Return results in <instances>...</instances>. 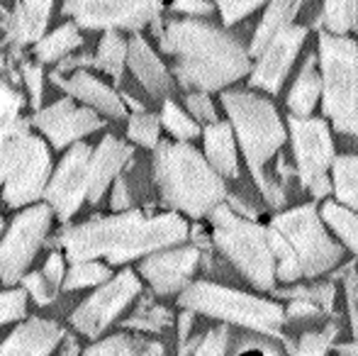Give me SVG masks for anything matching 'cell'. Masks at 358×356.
<instances>
[{"instance_id":"obj_1","label":"cell","mask_w":358,"mask_h":356,"mask_svg":"<svg viewBox=\"0 0 358 356\" xmlns=\"http://www.w3.org/2000/svg\"><path fill=\"white\" fill-rule=\"evenodd\" d=\"M161 49L176 57L183 88L220 90L249 73V54L231 34L208 22L178 20L161 34Z\"/></svg>"},{"instance_id":"obj_2","label":"cell","mask_w":358,"mask_h":356,"mask_svg":"<svg viewBox=\"0 0 358 356\" xmlns=\"http://www.w3.org/2000/svg\"><path fill=\"white\" fill-rule=\"evenodd\" d=\"M222 105L229 115L234 132L239 137L241 152L249 164V171L268 205H285V193L280 178H273L266 166L285 144V127L280 115L268 98H261L249 90H227L222 93Z\"/></svg>"},{"instance_id":"obj_3","label":"cell","mask_w":358,"mask_h":356,"mask_svg":"<svg viewBox=\"0 0 358 356\" xmlns=\"http://www.w3.org/2000/svg\"><path fill=\"white\" fill-rule=\"evenodd\" d=\"M154 178L164 203L190 218L213 215V210L227 200L222 173L185 142H159L154 154Z\"/></svg>"},{"instance_id":"obj_4","label":"cell","mask_w":358,"mask_h":356,"mask_svg":"<svg viewBox=\"0 0 358 356\" xmlns=\"http://www.w3.org/2000/svg\"><path fill=\"white\" fill-rule=\"evenodd\" d=\"M178 305L185 310H193V313L208 315V318L224 320L229 325H241V327L254 329V332L283 339L285 347L292 349L287 337L280 334L287 315L278 303H271V300L256 298V295L241 293V290L227 288L220 283H210V280H198L180 293Z\"/></svg>"},{"instance_id":"obj_5","label":"cell","mask_w":358,"mask_h":356,"mask_svg":"<svg viewBox=\"0 0 358 356\" xmlns=\"http://www.w3.org/2000/svg\"><path fill=\"white\" fill-rule=\"evenodd\" d=\"M215 244L236 269L259 290H271L278 278V262L268 239V227L234 213L222 203L213 210Z\"/></svg>"},{"instance_id":"obj_6","label":"cell","mask_w":358,"mask_h":356,"mask_svg":"<svg viewBox=\"0 0 358 356\" xmlns=\"http://www.w3.org/2000/svg\"><path fill=\"white\" fill-rule=\"evenodd\" d=\"M324 115L336 132L358 134V47L341 34H320Z\"/></svg>"},{"instance_id":"obj_7","label":"cell","mask_w":358,"mask_h":356,"mask_svg":"<svg viewBox=\"0 0 358 356\" xmlns=\"http://www.w3.org/2000/svg\"><path fill=\"white\" fill-rule=\"evenodd\" d=\"M52 178L49 147L29 132L27 120H20L13 137L0 149V183L8 208L37 203Z\"/></svg>"},{"instance_id":"obj_8","label":"cell","mask_w":358,"mask_h":356,"mask_svg":"<svg viewBox=\"0 0 358 356\" xmlns=\"http://www.w3.org/2000/svg\"><path fill=\"white\" fill-rule=\"evenodd\" d=\"M271 227L287 239L302 278H317L344 259V247L329 237L315 205H300L273 218Z\"/></svg>"},{"instance_id":"obj_9","label":"cell","mask_w":358,"mask_h":356,"mask_svg":"<svg viewBox=\"0 0 358 356\" xmlns=\"http://www.w3.org/2000/svg\"><path fill=\"white\" fill-rule=\"evenodd\" d=\"M290 132L297 176L315 198H324L331 190L329 169L334 164V144H331L329 127L324 120L290 115Z\"/></svg>"},{"instance_id":"obj_10","label":"cell","mask_w":358,"mask_h":356,"mask_svg":"<svg viewBox=\"0 0 358 356\" xmlns=\"http://www.w3.org/2000/svg\"><path fill=\"white\" fill-rule=\"evenodd\" d=\"M52 205H32L22 210L0 242V280L13 285L27 276L29 264L42 249L52 227Z\"/></svg>"},{"instance_id":"obj_11","label":"cell","mask_w":358,"mask_h":356,"mask_svg":"<svg viewBox=\"0 0 358 356\" xmlns=\"http://www.w3.org/2000/svg\"><path fill=\"white\" fill-rule=\"evenodd\" d=\"M139 218H142L139 210H124L113 218L88 220L83 225L64 229L59 234V244L64 247L66 259L71 264L95 262L100 257L108 259L124 242V237L139 222Z\"/></svg>"},{"instance_id":"obj_12","label":"cell","mask_w":358,"mask_h":356,"mask_svg":"<svg viewBox=\"0 0 358 356\" xmlns=\"http://www.w3.org/2000/svg\"><path fill=\"white\" fill-rule=\"evenodd\" d=\"M139 293L142 280L137 278V273L132 269L120 271L73 310L71 325L85 337L98 339Z\"/></svg>"},{"instance_id":"obj_13","label":"cell","mask_w":358,"mask_h":356,"mask_svg":"<svg viewBox=\"0 0 358 356\" xmlns=\"http://www.w3.org/2000/svg\"><path fill=\"white\" fill-rule=\"evenodd\" d=\"M161 0H66L64 13L88 29H139L159 17Z\"/></svg>"},{"instance_id":"obj_14","label":"cell","mask_w":358,"mask_h":356,"mask_svg":"<svg viewBox=\"0 0 358 356\" xmlns=\"http://www.w3.org/2000/svg\"><path fill=\"white\" fill-rule=\"evenodd\" d=\"M90 159H93V149L83 142H76L59 162L54 176L49 178L44 198L62 222H69L78 213L80 203L88 200Z\"/></svg>"},{"instance_id":"obj_15","label":"cell","mask_w":358,"mask_h":356,"mask_svg":"<svg viewBox=\"0 0 358 356\" xmlns=\"http://www.w3.org/2000/svg\"><path fill=\"white\" fill-rule=\"evenodd\" d=\"M188 234H190L188 222L176 213L156 215V218L142 215L139 222L129 229L124 242L108 257V262L127 264V262H134V259L149 257V254H154V252H161V249H169V247H176V244L185 242Z\"/></svg>"},{"instance_id":"obj_16","label":"cell","mask_w":358,"mask_h":356,"mask_svg":"<svg viewBox=\"0 0 358 356\" xmlns=\"http://www.w3.org/2000/svg\"><path fill=\"white\" fill-rule=\"evenodd\" d=\"M32 122L54 149H66L69 144L80 142L85 134L103 127L98 113L93 108H78L73 98H62L49 108L37 110Z\"/></svg>"},{"instance_id":"obj_17","label":"cell","mask_w":358,"mask_h":356,"mask_svg":"<svg viewBox=\"0 0 358 356\" xmlns=\"http://www.w3.org/2000/svg\"><path fill=\"white\" fill-rule=\"evenodd\" d=\"M200 264V249L198 247H176V249H161L139 264V271L156 295H171L185 290L193 278L195 269Z\"/></svg>"},{"instance_id":"obj_18","label":"cell","mask_w":358,"mask_h":356,"mask_svg":"<svg viewBox=\"0 0 358 356\" xmlns=\"http://www.w3.org/2000/svg\"><path fill=\"white\" fill-rule=\"evenodd\" d=\"M305 37L307 29L295 27V24H290L283 32L275 34L268 42V47L261 52V62L256 64L254 73H251V86L268 90V93H278Z\"/></svg>"},{"instance_id":"obj_19","label":"cell","mask_w":358,"mask_h":356,"mask_svg":"<svg viewBox=\"0 0 358 356\" xmlns=\"http://www.w3.org/2000/svg\"><path fill=\"white\" fill-rule=\"evenodd\" d=\"M64 337L66 334H64L62 325H57L54 320H24L0 344V356H49Z\"/></svg>"},{"instance_id":"obj_20","label":"cell","mask_w":358,"mask_h":356,"mask_svg":"<svg viewBox=\"0 0 358 356\" xmlns=\"http://www.w3.org/2000/svg\"><path fill=\"white\" fill-rule=\"evenodd\" d=\"M52 81L57 83L59 88L66 90L71 98L80 100V103L90 105L98 113L108 115L113 120H120L127 115V108H124V98L117 95L110 86H105L100 78H95L93 73L88 71H73L71 78H62V73H52Z\"/></svg>"},{"instance_id":"obj_21","label":"cell","mask_w":358,"mask_h":356,"mask_svg":"<svg viewBox=\"0 0 358 356\" xmlns=\"http://www.w3.org/2000/svg\"><path fill=\"white\" fill-rule=\"evenodd\" d=\"M132 159V147L120 142L113 134H105L103 142L93 152L90 159V188H88V203H98L110 188L113 180L120 178L124 166Z\"/></svg>"},{"instance_id":"obj_22","label":"cell","mask_w":358,"mask_h":356,"mask_svg":"<svg viewBox=\"0 0 358 356\" xmlns=\"http://www.w3.org/2000/svg\"><path fill=\"white\" fill-rule=\"evenodd\" d=\"M127 64L132 69V73L137 76V81L146 88V93L161 98L171 90V76L166 71V66L161 64V59L154 54V49L146 44L144 37H132L129 42V57Z\"/></svg>"},{"instance_id":"obj_23","label":"cell","mask_w":358,"mask_h":356,"mask_svg":"<svg viewBox=\"0 0 358 356\" xmlns=\"http://www.w3.org/2000/svg\"><path fill=\"white\" fill-rule=\"evenodd\" d=\"M54 0H20L10 17V39L15 44L39 42L49 22V10Z\"/></svg>"},{"instance_id":"obj_24","label":"cell","mask_w":358,"mask_h":356,"mask_svg":"<svg viewBox=\"0 0 358 356\" xmlns=\"http://www.w3.org/2000/svg\"><path fill=\"white\" fill-rule=\"evenodd\" d=\"M205 157L224 178H239V162H236L234 132L229 124L215 122L203 132Z\"/></svg>"},{"instance_id":"obj_25","label":"cell","mask_w":358,"mask_h":356,"mask_svg":"<svg viewBox=\"0 0 358 356\" xmlns=\"http://www.w3.org/2000/svg\"><path fill=\"white\" fill-rule=\"evenodd\" d=\"M315 62H317V57L310 54L305 66H302L300 76L292 83L290 95H287V108H290V115H295V118H307V115L315 110L317 98H320V93H322V78L317 76Z\"/></svg>"},{"instance_id":"obj_26","label":"cell","mask_w":358,"mask_h":356,"mask_svg":"<svg viewBox=\"0 0 358 356\" xmlns=\"http://www.w3.org/2000/svg\"><path fill=\"white\" fill-rule=\"evenodd\" d=\"M300 5L302 0H271L268 10H266L264 20H261L259 29L254 34V42H251V54H261L275 34L283 32L285 27H290Z\"/></svg>"},{"instance_id":"obj_27","label":"cell","mask_w":358,"mask_h":356,"mask_svg":"<svg viewBox=\"0 0 358 356\" xmlns=\"http://www.w3.org/2000/svg\"><path fill=\"white\" fill-rule=\"evenodd\" d=\"M83 356H164V344L129 337V334H113L90 344Z\"/></svg>"},{"instance_id":"obj_28","label":"cell","mask_w":358,"mask_h":356,"mask_svg":"<svg viewBox=\"0 0 358 356\" xmlns=\"http://www.w3.org/2000/svg\"><path fill=\"white\" fill-rule=\"evenodd\" d=\"M331 190L336 200L351 210H358V157L346 154L331 164Z\"/></svg>"},{"instance_id":"obj_29","label":"cell","mask_w":358,"mask_h":356,"mask_svg":"<svg viewBox=\"0 0 358 356\" xmlns=\"http://www.w3.org/2000/svg\"><path fill=\"white\" fill-rule=\"evenodd\" d=\"M80 44H83V37L78 34V27L69 22V24H62L59 29H54L47 37L39 39L34 52H37L39 62L52 64V62H62L66 54H71Z\"/></svg>"},{"instance_id":"obj_30","label":"cell","mask_w":358,"mask_h":356,"mask_svg":"<svg viewBox=\"0 0 358 356\" xmlns=\"http://www.w3.org/2000/svg\"><path fill=\"white\" fill-rule=\"evenodd\" d=\"M127 57H129V44L124 42L115 29H108L105 37L100 39V47H98V54H95L93 66L105 73H110L115 81H120Z\"/></svg>"},{"instance_id":"obj_31","label":"cell","mask_w":358,"mask_h":356,"mask_svg":"<svg viewBox=\"0 0 358 356\" xmlns=\"http://www.w3.org/2000/svg\"><path fill=\"white\" fill-rule=\"evenodd\" d=\"M322 220L329 225V229L358 257V215L341 203H324Z\"/></svg>"},{"instance_id":"obj_32","label":"cell","mask_w":358,"mask_h":356,"mask_svg":"<svg viewBox=\"0 0 358 356\" xmlns=\"http://www.w3.org/2000/svg\"><path fill=\"white\" fill-rule=\"evenodd\" d=\"M171 322H173V318H171L169 310H166L164 305H156L154 300L146 295L142 303H139V308L134 310L122 325L129 329H139V332H161V329H166Z\"/></svg>"},{"instance_id":"obj_33","label":"cell","mask_w":358,"mask_h":356,"mask_svg":"<svg viewBox=\"0 0 358 356\" xmlns=\"http://www.w3.org/2000/svg\"><path fill=\"white\" fill-rule=\"evenodd\" d=\"M113 278V269L98 262H78L66 271L64 278V290H80L88 285H103Z\"/></svg>"},{"instance_id":"obj_34","label":"cell","mask_w":358,"mask_h":356,"mask_svg":"<svg viewBox=\"0 0 358 356\" xmlns=\"http://www.w3.org/2000/svg\"><path fill=\"white\" fill-rule=\"evenodd\" d=\"M358 17V0H324L322 24L331 34H344L356 24Z\"/></svg>"},{"instance_id":"obj_35","label":"cell","mask_w":358,"mask_h":356,"mask_svg":"<svg viewBox=\"0 0 358 356\" xmlns=\"http://www.w3.org/2000/svg\"><path fill=\"white\" fill-rule=\"evenodd\" d=\"M334 293H336L334 280H327V283H310V285H292V288L275 290L278 298L310 300V303L320 305L324 313H331V310H334Z\"/></svg>"},{"instance_id":"obj_36","label":"cell","mask_w":358,"mask_h":356,"mask_svg":"<svg viewBox=\"0 0 358 356\" xmlns=\"http://www.w3.org/2000/svg\"><path fill=\"white\" fill-rule=\"evenodd\" d=\"M20 108H22V95L10 88L8 83H0V149L17 129Z\"/></svg>"},{"instance_id":"obj_37","label":"cell","mask_w":358,"mask_h":356,"mask_svg":"<svg viewBox=\"0 0 358 356\" xmlns=\"http://www.w3.org/2000/svg\"><path fill=\"white\" fill-rule=\"evenodd\" d=\"M161 124L173 134L178 142H188L195 139L200 134V124L195 122L190 115H185L173 100H166L164 103V113H161Z\"/></svg>"},{"instance_id":"obj_38","label":"cell","mask_w":358,"mask_h":356,"mask_svg":"<svg viewBox=\"0 0 358 356\" xmlns=\"http://www.w3.org/2000/svg\"><path fill=\"white\" fill-rule=\"evenodd\" d=\"M159 129H161V120L151 113H134L129 118V127L127 134L132 142L142 144L146 149H156L159 147Z\"/></svg>"},{"instance_id":"obj_39","label":"cell","mask_w":358,"mask_h":356,"mask_svg":"<svg viewBox=\"0 0 358 356\" xmlns=\"http://www.w3.org/2000/svg\"><path fill=\"white\" fill-rule=\"evenodd\" d=\"M339 334V327L336 325H329L322 332H310L300 339L297 349L292 352V356H327V352L334 344V337Z\"/></svg>"},{"instance_id":"obj_40","label":"cell","mask_w":358,"mask_h":356,"mask_svg":"<svg viewBox=\"0 0 358 356\" xmlns=\"http://www.w3.org/2000/svg\"><path fill=\"white\" fill-rule=\"evenodd\" d=\"M27 290L10 288L0 293V325H8L13 320H22L27 315Z\"/></svg>"},{"instance_id":"obj_41","label":"cell","mask_w":358,"mask_h":356,"mask_svg":"<svg viewBox=\"0 0 358 356\" xmlns=\"http://www.w3.org/2000/svg\"><path fill=\"white\" fill-rule=\"evenodd\" d=\"M24 283V290L29 293V298L34 300L37 305H49L54 300V295H57V288H54L52 283L47 280V276L42 273V271H34V273H27L22 278Z\"/></svg>"},{"instance_id":"obj_42","label":"cell","mask_w":358,"mask_h":356,"mask_svg":"<svg viewBox=\"0 0 358 356\" xmlns=\"http://www.w3.org/2000/svg\"><path fill=\"white\" fill-rule=\"evenodd\" d=\"M227 347H229V329L222 325V327L210 329L205 334L200 347L193 352V356H227Z\"/></svg>"},{"instance_id":"obj_43","label":"cell","mask_w":358,"mask_h":356,"mask_svg":"<svg viewBox=\"0 0 358 356\" xmlns=\"http://www.w3.org/2000/svg\"><path fill=\"white\" fill-rule=\"evenodd\" d=\"M220 5V13H222V20L224 24H234L236 20L246 17L249 13H254L261 3L266 0H215Z\"/></svg>"},{"instance_id":"obj_44","label":"cell","mask_w":358,"mask_h":356,"mask_svg":"<svg viewBox=\"0 0 358 356\" xmlns=\"http://www.w3.org/2000/svg\"><path fill=\"white\" fill-rule=\"evenodd\" d=\"M185 105H188L190 115H193L195 120H200V122H210V124L217 122L215 105H213V100H210V95L205 93V90L190 93L188 98H185Z\"/></svg>"},{"instance_id":"obj_45","label":"cell","mask_w":358,"mask_h":356,"mask_svg":"<svg viewBox=\"0 0 358 356\" xmlns=\"http://www.w3.org/2000/svg\"><path fill=\"white\" fill-rule=\"evenodd\" d=\"M22 78H24V86L29 90V103H32L34 110H39V105H42V69L37 66V64H22Z\"/></svg>"},{"instance_id":"obj_46","label":"cell","mask_w":358,"mask_h":356,"mask_svg":"<svg viewBox=\"0 0 358 356\" xmlns=\"http://www.w3.org/2000/svg\"><path fill=\"white\" fill-rule=\"evenodd\" d=\"M341 276H344L346 298H349L351 327H354V334H358V273H356V266H349L344 273H339V278H341Z\"/></svg>"},{"instance_id":"obj_47","label":"cell","mask_w":358,"mask_h":356,"mask_svg":"<svg viewBox=\"0 0 358 356\" xmlns=\"http://www.w3.org/2000/svg\"><path fill=\"white\" fill-rule=\"evenodd\" d=\"M44 276H47V280L54 285V288H59V285H64V278H66V269H64V257L62 254H49L47 259V266L42 271Z\"/></svg>"},{"instance_id":"obj_48","label":"cell","mask_w":358,"mask_h":356,"mask_svg":"<svg viewBox=\"0 0 358 356\" xmlns=\"http://www.w3.org/2000/svg\"><path fill=\"white\" fill-rule=\"evenodd\" d=\"M110 205H113V210H117V213H124V210L132 205V195H129V188H127V180L120 176L115 180V188H113V198H110Z\"/></svg>"},{"instance_id":"obj_49","label":"cell","mask_w":358,"mask_h":356,"mask_svg":"<svg viewBox=\"0 0 358 356\" xmlns=\"http://www.w3.org/2000/svg\"><path fill=\"white\" fill-rule=\"evenodd\" d=\"M322 308L317 303H310V300H290V308L285 310L287 318L300 320V318H312V315H320Z\"/></svg>"},{"instance_id":"obj_50","label":"cell","mask_w":358,"mask_h":356,"mask_svg":"<svg viewBox=\"0 0 358 356\" xmlns=\"http://www.w3.org/2000/svg\"><path fill=\"white\" fill-rule=\"evenodd\" d=\"M173 10L188 15H210L213 13V5L208 0H173Z\"/></svg>"},{"instance_id":"obj_51","label":"cell","mask_w":358,"mask_h":356,"mask_svg":"<svg viewBox=\"0 0 358 356\" xmlns=\"http://www.w3.org/2000/svg\"><path fill=\"white\" fill-rule=\"evenodd\" d=\"M193 322H195V313L193 310H185V313H180L178 318V342L185 344L190 337V329H193Z\"/></svg>"},{"instance_id":"obj_52","label":"cell","mask_w":358,"mask_h":356,"mask_svg":"<svg viewBox=\"0 0 358 356\" xmlns=\"http://www.w3.org/2000/svg\"><path fill=\"white\" fill-rule=\"evenodd\" d=\"M93 64H95V57H90V54H83V57H73V59H64L62 66H59V73L73 71V69H80V66H93Z\"/></svg>"},{"instance_id":"obj_53","label":"cell","mask_w":358,"mask_h":356,"mask_svg":"<svg viewBox=\"0 0 358 356\" xmlns=\"http://www.w3.org/2000/svg\"><path fill=\"white\" fill-rule=\"evenodd\" d=\"M62 356H78V347H76L73 339H66V347H64Z\"/></svg>"},{"instance_id":"obj_54","label":"cell","mask_w":358,"mask_h":356,"mask_svg":"<svg viewBox=\"0 0 358 356\" xmlns=\"http://www.w3.org/2000/svg\"><path fill=\"white\" fill-rule=\"evenodd\" d=\"M0 232H3V215H0Z\"/></svg>"},{"instance_id":"obj_55","label":"cell","mask_w":358,"mask_h":356,"mask_svg":"<svg viewBox=\"0 0 358 356\" xmlns=\"http://www.w3.org/2000/svg\"><path fill=\"white\" fill-rule=\"evenodd\" d=\"M0 15H5V10H3V8H0Z\"/></svg>"},{"instance_id":"obj_56","label":"cell","mask_w":358,"mask_h":356,"mask_svg":"<svg viewBox=\"0 0 358 356\" xmlns=\"http://www.w3.org/2000/svg\"><path fill=\"white\" fill-rule=\"evenodd\" d=\"M0 69H3V59H0Z\"/></svg>"},{"instance_id":"obj_57","label":"cell","mask_w":358,"mask_h":356,"mask_svg":"<svg viewBox=\"0 0 358 356\" xmlns=\"http://www.w3.org/2000/svg\"><path fill=\"white\" fill-rule=\"evenodd\" d=\"M351 356H358V354H351Z\"/></svg>"}]
</instances>
